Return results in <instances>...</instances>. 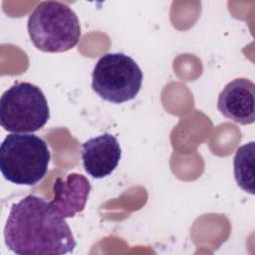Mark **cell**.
I'll return each mask as SVG.
<instances>
[{
	"mask_svg": "<svg viewBox=\"0 0 255 255\" xmlns=\"http://www.w3.org/2000/svg\"><path fill=\"white\" fill-rule=\"evenodd\" d=\"M6 246L18 255H62L77 246L65 218L50 202L29 194L10 209L4 228Z\"/></svg>",
	"mask_w": 255,
	"mask_h": 255,
	"instance_id": "cell-1",
	"label": "cell"
},
{
	"mask_svg": "<svg viewBox=\"0 0 255 255\" xmlns=\"http://www.w3.org/2000/svg\"><path fill=\"white\" fill-rule=\"evenodd\" d=\"M27 29L34 46L47 53L69 51L81 38L76 13L59 1L40 2L29 16Z\"/></svg>",
	"mask_w": 255,
	"mask_h": 255,
	"instance_id": "cell-2",
	"label": "cell"
},
{
	"mask_svg": "<svg viewBox=\"0 0 255 255\" xmlns=\"http://www.w3.org/2000/svg\"><path fill=\"white\" fill-rule=\"evenodd\" d=\"M51 159L47 143L32 133H10L0 146V169L8 181L34 185L47 173Z\"/></svg>",
	"mask_w": 255,
	"mask_h": 255,
	"instance_id": "cell-3",
	"label": "cell"
},
{
	"mask_svg": "<svg viewBox=\"0 0 255 255\" xmlns=\"http://www.w3.org/2000/svg\"><path fill=\"white\" fill-rule=\"evenodd\" d=\"M50 119L48 102L42 90L27 82L17 83L0 100V125L10 132H34Z\"/></svg>",
	"mask_w": 255,
	"mask_h": 255,
	"instance_id": "cell-4",
	"label": "cell"
},
{
	"mask_svg": "<svg viewBox=\"0 0 255 255\" xmlns=\"http://www.w3.org/2000/svg\"><path fill=\"white\" fill-rule=\"evenodd\" d=\"M142 78V72L132 58L124 53H108L94 67L92 89L105 101L123 104L139 93Z\"/></svg>",
	"mask_w": 255,
	"mask_h": 255,
	"instance_id": "cell-5",
	"label": "cell"
},
{
	"mask_svg": "<svg viewBox=\"0 0 255 255\" xmlns=\"http://www.w3.org/2000/svg\"><path fill=\"white\" fill-rule=\"evenodd\" d=\"M217 108L227 119L250 125L255 121V85L245 78L228 83L218 96Z\"/></svg>",
	"mask_w": 255,
	"mask_h": 255,
	"instance_id": "cell-6",
	"label": "cell"
},
{
	"mask_svg": "<svg viewBox=\"0 0 255 255\" xmlns=\"http://www.w3.org/2000/svg\"><path fill=\"white\" fill-rule=\"evenodd\" d=\"M122 156L117 137L104 133L82 144V159L86 172L94 178H104L116 169Z\"/></svg>",
	"mask_w": 255,
	"mask_h": 255,
	"instance_id": "cell-7",
	"label": "cell"
},
{
	"mask_svg": "<svg viewBox=\"0 0 255 255\" xmlns=\"http://www.w3.org/2000/svg\"><path fill=\"white\" fill-rule=\"evenodd\" d=\"M53 191L54 197L50 203L64 218H69L84 210L91 184L84 175L70 173L65 180L62 177L56 179Z\"/></svg>",
	"mask_w": 255,
	"mask_h": 255,
	"instance_id": "cell-8",
	"label": "cell"
},
{
	"mask_svg": "<svg viewBox=\"0 0 255 255\" xmlns=\"http://www.w3.org/2000/svg\"><path fill=\"white\" fill-rule=\"evenodd\" d=\"M254 147L250 141L236 150L234 156V176L237 184L246 192L254 194Z\"/></svg>",
	"mask_w": 255,
	"mask_h": 255,
	"instance_id": "cell-9",
	"label": "cell"
}]
</instances>
